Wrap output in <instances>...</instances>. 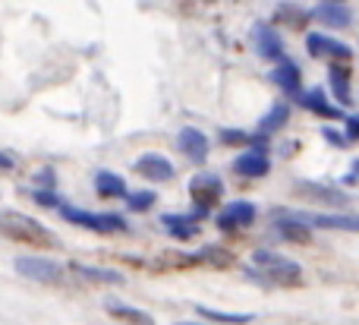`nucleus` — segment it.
<instances>
[{"label": "nucleus", "mask_w": 359, "mask_h": 325, "mask_svg": "<svg viewBox=\"0 0 359 325\" xmlns=\"http://www.w3.org/2000/svg\"><path fill=\"white\" fill-rule=\"evenodd\" d=\"M177 325H202V322H177Z\"/></svg>", "instance_id": "nucleus-35"}, {"label": "nucleus", "mask_w": 359, "mask_h": 325, "mask_svg": "<svg viewBox=\"0 0 359 325\" xmlns=\"http://www.w3.org/2000/svg\"><path fill=\"white\" fill-rule=\"evenodd\" d=\"M287 120H290V105H274L271 111L259 120V133H255V136H262V139L274 136V133H280L287 126Z\"/></svg>", "instance_id": "nucleus-23"}, {"label": "nucleus", "mask_w": 359, "mask_h": 325, "mask_svg": "<svg viewBox=\"0 0 359 325\" xmlns=\"http://www.w3.org/2000/svg\"><path fill=\"white\" fill-rule=\"evenodd\" d=\"M161 225L168 227V234L174 240H192L202 234V227L192 215H161Z\"/></svg>", "instance_id": "nucleus-20"}, {"label": "nucleus", "mask_w": 359, "mask_h": 325, "mask_svg": "<svg viewBox=\"0 0 359 325\" xmlns=\"http://www.w3.org/2000/svg\"><path fill=\"white\" fill-rule=\"evenodd\" d=\"M309 16L318 19V22H325L328 29H347V25L353 22V13H350L344 4H318Z\"/></svg>", "instance_id": "nucleus-17"}, {"label": "nucleus", "mask_w": 359, "mask_h": 325, "mask_svg": "<svg viewBox=\"0 0 359 325\" xmlns=\"http://www.w3.org/2000/svg\"><path fill=\"white\" fill-rule=\"evenodd\" d=\"M274 231L280 240H290V244H309L312 240V227L303 221V215L297 212H278L274 215Z\"/></svg>", "instance_id": "nucleus-12"}, {"label": "nucleus", "mask_w": 359, "mask_h": 325, "mask_svg": "<svg viewBox=\"0 0 359 325\" xmlns=\"http://www.w3.org/2000/svg\"><path fill=\"white\" fill-rule=\"evenodd\" d=\"M356 177H359V158H356V161H353V174H350V177H347V180H344V183H353V180H356Z\"/></svg>", "instance_id": "nucleus-34"}, {"label": "nucleus", "mask_w": 359, "mask_h": 325, "mask_svg": "<svg viewBox=\"0 0 359 325\" xmlns=\"http://www.w3.org/2000/svg\"><path fill=\"white\" fill-rule=\"evenodd\" d=\"M32 199H35L38 206H44V208H60L63 206V199L54 193V190H35V193H32Z\"/></svg>", "instance_id": "nucleus-28"}, {"label": "nucleus", "mask_w": 359, "mask_h": 325, "mask_svg": "<svg viewBox=\"0 0 359 325\" xmlns=\"http://www.w3.org/2000/svg\"><path fill=\"white\" fill-rule=\"evenodd\" d=\"M13 269L22 278L38 281V284H63V278H67V272H63L54 259H41V256H19L16 263H13Z\"/></svg>", "instance_id": "nucleus-5"}, {"label": "nucleus", "mask_w": 359, "mask_h": 325, "mask_svg": "<svg viewBox=\"0 0 359 325\" xmlns=\"http://www.w3.org/2000/svg\"><path fill=\"white\" fill-rule=\"evenodd\" d=\"M221 142H224V145H249V142H252V133H243V130H221Z\"/></svg>", "instance_id": "nucleus-29"}, {"label": "nucleus", "mask_w": 359, "mask_h": 325, "mask_svg": "<svg viewBox=\"0 0 359 325\" xmlns=\"http://www.w3.org/2000/svg\"><path fill=\"white\" fill-rule=\"evenodd\" d=\"M69 275H76L79 281H86V284H123V275H120V272L95 269V265H82V263L69 265Z\"/></svg>", "instance_id": "nucleus-19"}, {"label": "nucleus", "mask_w": 359, "mask_h": 325, "mask_svg": "<svg viewBox=\"0 0 359 325\" xmlns=\"http://www.w3.org/2000/svg\"><path fill=\"white\" fill-rule=\"evenodd\" d=\"M198 316L208 322H217V325H249L252 316L249 313H224V310H211V307H196Z\"/></svg>", "instance_id": "nucleus-24"}, {"label": "nucleus", "mask_w": 359, "mask_h": 325, "mask_svg": "<svg viewBox=\"0 0 359 325\" xmlns=\"http://www.w3.org/2000/svg\"><path fill=\"white\" fill-rule=\"evenodd\" d=\"M274 16H278V22H287V25H290V29H303V25H306V19H309V13H306V10H299L297 4H280Z\"/></svg>", "instance_id": "nucleus-26"}, {"label": "nucleus", "mask_w": 359, "mask_h": 325, "mask_svg": "<svg viewBox=\"0 0 359 325\" xmlns=\"http://www.w3.org/2000/svg\"><path fill=\"white\" fill-rule=\"evenodd\" d=\"M13 168H16V161H13L6 152H0V171H13Z\"/></svg>", "instance_id": "nucleus-33"}, {"label": "nucleus", "mask_w": 359, "mask_h": 325, "mask_svg": "<svg viewBox=\"0 0 359 325\" xmlns=\"http://www.w3.org/2000/svg\"><path fill=\"white\" fill-rule=\"evenodd\" d=\"M344 133H347V139H359V117H350Z\"/></svg>", "instance_id": "nucleus-32"}, {"label": "nucleus", "mask_w": 359, "mask_h": 325, "mask_svg": "<svg viewBox=\"0 0 359 325\" xmlns=\"http://www.w3.org/2000/svg\"><path fill=\"white\" fill-rule=\"evenodd\" d=\"M198 263H208V265H217V269H227V265H233V253L224 250V246H205V250L196 253V265Z\"/></svg>", "instance_id": "nucleus-25"}, {"label": "nucleus", "mask_w": 359, "mask_h": 325, "mask_svg": "<svg viewBox=\"0 0 359 325\" xmlns=\"http://www.w3.org/2000/svg\"><path fill=\"white\" fill-rule=\"evenodd\" d=\"M297 101L306 107V111L318 114V117H325V120H337V117H344V107L331 105V101L325 98L322 88H312V92H299V95H297Z\"/></svg>", "instance_id": "nucleus-15"}, {"label": "nucleus", "mask_w": 359, "mask_h": 325, "mask_svg": "<svg viewBox=\"0 0 359 325\" xmlns=\"http://www.w3.org/2000/svg\"><path fill=\"white\" fill-rule=\"evenodd\" d=\"M189 199H192V218L202 221L211 215V208H217V202L224 199V180L217 174H196L189 180Z\"/></svg>", "instance_id": "nucleus-4"}, {"label": "nucleus", "mask_w": 359, "mask_h": 325, "mask_svg": "<svg viewBox=\"0 0 359 325\" xmlns=\"http://www.w3.org/2000/svg\"><path fill=\"white\" fill-rule=\"evenodd\" d=\"M177 145H180V152L196 164H202L205 158H208V136H205L202 130H196V126H183L177 136Z\"/></svg>", "instance_id": "nucleus-13"}, {"label": "nucleus", "mask_w": 359, "mask_h": 325, "mask_svg": "<svg viewBox=\"0 0 359 325\" xmlns=\"http://www.w3.org/2000/svg\"><path fill=\"white\" fill-rule=\"evenodd\" d=\"M252 265H255L252 275L262 278V281L284 284V288H299V284H303V269H299L293 259L280 256V253L255 250L252 253Z\"/></svg>", "instance_id": "nucleus-2"}, {"label": "nucleus", "mask_w": 359, "mask_h": 325, "mask_svg": "<svg viewBox=\"0 0 359 325\" xmlns=\"http://www.w3.org/2000/svg\"><path fill=\"white\" fill-rule=\"evenodd\" d=\"M255 218H259V208H255L252 202L240 199V202H230L227 208H221L215 225L221 234H240V231H246V227H252Z\"/></svg>", "instance_id": "nucleus-6"}, {"label": "nucleus", "mask_w": 359, "mask_h": 325, "mask_svg": "<svg viewBox=\"0 0 359 325\" xmlns=\"http://www.w3.org/2000/svg\"><path fill=\"white\" fill-rule=\"evenodd\" d=\"M309 227H325V231H350L359 234V215H303Z\"/></svg>", "instance_id": "nucleus-16"}, {"label": "nucleus", "mask_w": 359, "mask_h": 325, "mask_svg": "<svg viewBox=\"0 0 359 325\" xmlns=\"http://www.w3.org/2000/svg\"><path fill=\"white\" fill-rule=\"evenodd\" d=\"M297 193L303 199H312L316 206H347L350 196L344 190L331 187V183H309V180H299L297 183Z\"/></svg>", "instance_id": "nucleus-11"}, {"label": "nucleus", "mask_w": 359, "mask_h": 325, "mask_svg": "<svg viewBox=\"0 0 359 325\" xmlns=\"http://www.w3.org/2000/svg\"><path fill=\"white\" fill-rule=\"evenodd\" d=\"M306 51H309L312 57H331L334 63H350V57H353V48H350V44L322 35V32H312V35L306 38Z\"/></svg>", "instance_id": "nucleus-9"}, {"label": "nucleus", "mask_w": 359, "mask_h": 325, "mask_svg": "<svg viewBox=\"0 0 359 325\" xmlns=\"http://www.w3.org/2000/svg\"><path fill=\"white\" fill-rule=\"evenodd\" d=\"M0 237L13 240L22 246H35V250H54L57 240L41 221L29 218L22 212H0Z\"/></svg>", "instance_id": "nucleus-1"}, {"label": "nucleus", "mask_w": 359, "mask_h": 325, "mask_svg": "<svg viewBox=\"0 0 359 325\" xmlns=\"http://www.w3.org/2000/svg\"><path fill=\"white\" fill-rule=\"evenodd\" d=\"M322 136H325V139H328V142H331V145H337V149H344V145H347V142H350V139H347V136H344V133H337V130H334V126H325V130H322Z\"/></svg>", "instance_id": "nucleus-30"}, {"label": "nucleus", "mask_w": 359, "mask_h": 325, "mask_svg": "<svg viewBox=\"0 0 359 325\" xmlns=\"http://www.w3.org/2000/svg\"><path fill=\"white\" fill-rule=\"evenodd\" d=\"M104 310L114 316V319H120L123 325H155V319H151L149 313H142V310L130 307V303H120V300H107Z\"/></svg>", "instance_id": "nucleus-21"}, {"label": "nucleus", "mask_w": 359, "mask_h": 325, "mask_svg": "<svg viewBox=\"0 0 359 325\" xmlns=\"http://www.w3.org/2000/svg\"><path fill=\"white\" fill-rule=\"evenodd\" d=\"M95 193H98L101 199H126L130 190H126V180L120 174H114V171H98V174H95Z\"/></svg>", "instance_id": "nucleus-18"}, {"label": "nucleus", "mask_w": 359, "mask_h": 325, "mask_svg": "<svg viewBox=\"0 0 359 325\" xmlns=\"http://www.w3.org/2000/svg\"><path fill=\"white\" fill-rule=\"evenodd\" d=\"M155 202H158V196L151 193V190H139V193L126 196V208H130V212H149Z\"/></svg>", "instance_id": "nucleus-27"}, {"label": "nucleus", "mask_w": 359, "mask_h": 325, "mask_svg": "<svg viewBox=\"0 0 359 325\" xmlns=\"http://www.w3.org/2000/svg\"><path fill=\"white\" fill-rule=\"evenodd\" d=\"M38 183H41V190H54L57 183H54V171H41L38 174Z\"/></svg>", "instance_id": "nucleus-31"}, {"label": "nucleus", "mask_w": 359, "mask_h": 325, "mask_svg": "<svg viewBox=\"0 0 359 325\" xmlns=\"http://www.w3.org/2000/svg\"><path fill=\"white\" fill-rule=\"evenodd\" d=\"M133 168H136L139 177H145V180H151V183H168V180H174V174H177L174 164H170L164 155H158V152L139 155Z\"/></svg>", "instance_id": "nucleus-10"}, {"label": "nucleus", "mask_w": 359, "mask_h": 325, "mask_svg": "<svg viewBox=\"0 0 359 325\" xmlns=\"http://www.w3.org/2000/svg\"><path fill=\"white\" fill-rule=\"evenodd\" d=\"M325 4H344V0H325Z\"/></svg>", "instance_id": "nucleus-36"}, {"label": "nucleus", "mask_w": 359, "mask_h": 325, "mask_svg": "<svg viewBox=\"0 0 359 325\" xmlns=\"http://www.w3.org/2000/svg\"><path fill=\"white\" fill-rule=\"evenodd\" d=\"M328 79H331V92L337 95V105L350 107V67L347 63H331Z\"/></svg>", "instance_id": "nucleus-22"}, {"label": "nucleus", "mask_w": 359, "mask_h": 325, "mask_svg": "<svg viewBox=\"0 0 359 325\" xmlns=\"http://www.w3.org/2000/svg\"><path fill=\"white\" fill-rule=\"evenodd\" d=\"M271 171V161H268V149L265 145H252L246 149L243 155L233 158V174L236 177H246V180H259Z\"/></svg>", "instance_id": "nucleus-8"}, {"label": "nucleus", "mask_w": 359, "mask_h": 325, "mask_svg": "<svg viewBox=\"0 0 359 325\" xmlns=\"http://www.w3.org/2000/svg\"><path fill=\"white\" fill-rule=\"evenodd\" d=\"M57 212H60L63 221H69V225H76V227H86V231H92V234H126L130 231L123 215L88 212V208H76V206H67V202H63Z\"/></svg>", "instance_id": "nucleus-3"}, {"label": "nucleus", "mask_w": 359, "mask_h": 325, "mask_svg": "<svg viewBox=\"0 0 359 325\" xmlns=\"http://www.w3.org/2000/svg\"><path fill=\"white\" fill-rule=\"evenodd\" d=\"M271 82L278 88H284L290 98H297V95L303 92V73H299V67L290 60V57H284V60L271 69Z\"/></svg>", "instance_id": "nucleus-14"}, {"label": "nucleus", "mask_w": 359, "mask_h": 325, "mask_svg": "<svg viewBox=\"0 0 359 325\" xmlns=\"http://www.w3.org/2000/svg\"><path fill=\"white\" fill-rule=\"evenodd\" d=\"M205 4H211V0H205Z\"/></svg>", "instance_id": "nucleus-37"}, {"label": "nucleus", "mask_w": 359, "mask_h": 325, "mask_svg": "<svg viewBox=\"0 0 359 325\" xmlns=\"http://www.w3.org/2000/svg\"><path fill=\"white\" fill-rule=\"evenodd\" d=\"M252 44H255V54L268 63H280L287 57L284 54V38H280V32L268 22L252 25Z\"/></svg>", "instance_id": "nucleus-7"}]
</instances>
